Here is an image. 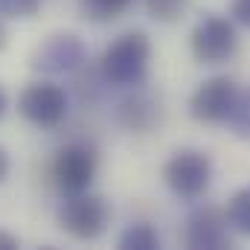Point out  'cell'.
<instances>
[{
	"label": "cell",
	"instance_id": "9c48e42d",
	"mask_svg": "<svg viewBox=\"0 0 250 250\" xmlns=\"http://www.w3.org/2000/svg\"><path fill=\"white\" fill-rule=\"evenodd\" d=\"M82 62H84V44L70 32L50 35L32 56V67L41 73H70Z\"/></svg>",
	"mask_w": 250,
	"mask_h": 250
},
{
	"label": "cell",
	"instance_id": "277c9868",
	"mask_svg": "<svg viewBox=\"0 0 250 250\" xmlns=\"http://www.w3.org/2000/svg\"><path fill=\"white\" fill-rule=\"evenodd\" d=\"M108 221H111V209H108L105 198L90 195V192L67 195L64 204L59 207V227L79 242L99 239L108 230Z\"/></svg>",
	"mask_w": 250,
	"mask_h": 250
},
{
	"label": "cell",
	"instance_id": "8992f818",
	"mask_svg": "<svg viewBox=\"0 0 250 250\" xmlns=\"http://www.w3.org/2000/svg\"><path fill=\"white\" fill-rule=\"evenodd\" d=\"M99 169V154L87 143H70L53 160V181L64 195L87 192Z\"/></svg>",
	"mask_w": 250,
	"mask_h": 250
},
{
	"label": "cell",
	"instance_id": "4fadbf2b",
	"mask_svg": "<svg viewBox=\"0 0 250 250\" xmlns=\"http://www.w3.org/2000/svg\"><path fill=\"white\" fill-rule=\"evenodd\" d=\"M131 3L134 0H82V12L87 21L108 23V21H117Z\"/></svg>",
	"mask_w": 250,
	"mask_h": 250
},
{
	"label": "cell",
	"instance_id": "ac0fdd59",
	"mask_svg": "<svg viewBox=\"0 0 250 250\" xmlns=\"http://www.w3.org/2000/svg\"><path fill=\"white\" fill-rule=\"evenodd\" d=\"M18 248H21L18 236L9 233V230H0V250H18Z\"/></svg>",
	"mask_w": 250,
	"mask_h": 250
},
{
	"label": "cell",
	"instance_id": "e0dca14e",
	"mask_svg": "<svg viewBox=\"0 0 250 250\" xmlns=\"http://www.w3.org/2000/svg\"><path fill=\"white\" fill-rule=\"evenodd\" d=\"M230 15L236 23L250 26V0H230Z\"/></svg>",
	"mask_w": 250,
	"mask_h": 250
},
{
	"label": "cell",
	"instance_id": "30bf717a",
	"mask_svg": "<svg viewBox=\"0 0 250 250\" xmlns=\"http://www.w3.org/2000/svg\"><path fill=\"white\" fill-rule=\"evenodd\" d=\"M117 120L131 134H146V131H151L160 123V102L151 93H146V90H134L131 96H125L120 102Z\"/></svg>",
	"mask_w": 250,
	"mask_h": 250
},
{
	"label": "cell",
	"instance_id": "d6986e66",
	"mask_svg": "<svg viewBox=\"0 0 250 250\" xmlns=\"http://www.w3.org/2000/svg\"><path fill=\"white\" fill-rule=\"evenodd\" d=\"M9 169H12V160H9V151L0 146V184L9 178Z\"/></svg>",
	"mask_w": 250,
	"mask_h": 250
},
{
	"label": "cell",
	"instance_id": "3957f363",
	"mask_svg": "<svg viewBox=\"0 0 250 250\" xmlns=\"http://www.w3.org/2000/svg\"><path fill=\"white\" fill-rule=\"evenodd\" d=\"M189 47H192V56L201 64H227L239 53L236 23L224 15L207 12L195 23L192 35H189Z\"/></svg>",
	"mask_w": 250,
	"mask_h": 250
},
{
	"label": "cell",
	"instance_id": "52a82bcc",
	"mask_svg": "<svg viewBox=\"0 0 250 250\" xmlns=\"http://www.w3.org/2000/svg\"><path fill=\"white\" fill-rule=\"evenodd\" d=\"M236 96H239V87L230 76H212L201 82L189 96V114L204 125H227Z\"/></svg>",
	"mask_w": 250,
	"mask_h": 250
},
{
	"label": "cell",
	"instance_id": "6da1fadb",
	"mask_svg": "<svg viewBox=\"0 0 250 250\" xmlns=\"http://www.w3.org/2000/svg\"><path fill=\"white\" fill-rule=\"evenodd\" d=\"M151 62V41L146 32H125L120 35L99 59V73L114 87H140L148 79Z\"/></svg>",
	"mask_w": 250,
	"mask_h": 250
},
{
	"label": "cell",
	"instance_id": "5b68a950",
	"mask_svg": "<svg viewBox=\"0 0 250 250\" xmlns=\"http://www.w3.org/2000/svg\"><path fill=\"white\" fill-rule=\"evenodd\" d=\"M70 99L56 82H32L18 96V114L35 128H59L67 120Z\"/></svg>",
	"mask_w": 250,
	"mask_h": 250
},
{
	"label": "cell",
	"instance_id": "7c38bea8",
	"mask_svg": "<svg viewBox=\"0 0 250 250\" xmlns=\"http://www.w3.org/2000/svg\"><path fill=\"white\" fill-rule=\"evenodd\" d=\"M227 221L236 233L242 236H250V187L239 189L230 201H227Z\"/></svg>",
	"mask_w": 250,
	"mask_h": 250
},
{
	"label": "cell",
	"instance_id": "7a4b0ae2",
	"mask_svg": "<svg viewBox=\"0 0 250 250\" xmlns=\"http://www.w3.org/2000/svg\"><path fill=\"white\" fill-rule=\"evenodd\" d=\"M163 181L181 201H198L212 181V160L201 148H178L163 163Z\"/></svg>",
	"mask_w": 250,
	"mask_h": 250
},
{
	"label": "cell",
	"instance_id": "ffe728a7",
	"mask_svg": "<svg viewBox=\"0 0 250 250\" xmlns=\"http://www.w3.org/2000/svg\"><path fill=\"white\" fill-rule=\"evenodd\" d=\"M6 108H9V96H6V90L0 87V120H3V114H6Z\"/></svg>",
	"mask_w": 250,
	"mask_h": 250
},
{
	"label": "cell",
	"instance_id": "9a60e30c",
	"mask_svg": "<svg viewBox=\"0 0 250 250\" xmlns=\"http://www.w3.org/2000/svg\"><path fill=\"white\" fill-rule=\"evenodd\" d=\"M146 9H148V15H151L154 21L172 23V21H178V18L184 15L187 0H146Z\"/></svg>",
	"mask_w": 250,
	"mask_h": 250
},
{
	"label": "cell",
	"instance_id": "2e32d148",
	"mask_svg": "<svg viewBox=\"0 0 250 250\" xmlns=\"http://www.w3.org/2000/svg\"><path fill=\"white\" fill-rule=\"evenodd\" d=\"M44 0H0V12L9 18H32Z\"/></svg>",
	"mask_w": 250,
	"mask_h": 250
},
{
	"label": "cell",
	"instance_id": "ba28073f",
	"mask_svg": "<svg viewBox=\"0 0 250 250\" xmlns=\"http://www.w3.org/2000/svg\"><path fill=\"white\" fill-rule=\"evenodd\" d=\"M189 248L195 250H221L230 248V221L227 212L218 207H201L189 215L187 233H184Z\"/></svg>",
	"mask_w": 250,
	"mask_h": 250
},
{
	"label": "cell",
	"instance_id": "8fae6325",
	"mask_svg": "<svg viewBox=\"0 0 250 250\" xmlns=\"http://www.w3.org/2000/svg\"><path fill=\"white\" fill-rule=\"evenodd\" d=\"M120 248L123 250H157L160 248V233L146 224V221H137L120 236Z\"/></svg>",
	"mask_w": 250,
	"mask_h": 250
},
{
	"label": "cell",
	"instance_id": "5bb4252c",
	"mask_svg": "<svg viewBox=\"0 0 250 250\" xmlns=\"http://www.w3.org/2000/svg\"><path fill=\"white\" fill-rule=\"evenodd\" d=\"M227 125L233 128V134H236V137L250 140V90H239L236 105H233V111H230Z\"/></svg>",
	"mask_w": 250,
	"mask_h": 250
},
{
	"label": "cell",
	"instance_id": "44dd1931",
	"mask_svg": "<svg viewBox=\"0 0 250 250\" xmlns=\"http://www.w3.org/2000/svg\"><path fill=\"white\" fill-rule=\"evenodd\" d=\"M6 44H9V32H6V23L0 21V50H3Z\"/></svg>",
	"mask_w": 250,
	"mask_h": 250
}]
</instances>
